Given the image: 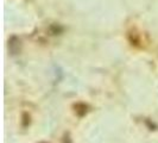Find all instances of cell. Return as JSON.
I'll list each match as a JSON object with an SVG mask.
<instances>
[{
  "label": "cell",
  "mask_w": 158,
  "mask_h": 143,
  "mask_svg": "<svg viewBox=\"0 0 158 143\" xmlns=\"http://www.w3.org/2000/svg\"><path fill=\"white\" fill-rule=\"evenodd\" d=\"M40 143H45V142H40Z\"/></svg>",
  "instance_id": "cell-1"
}]
</instances>
